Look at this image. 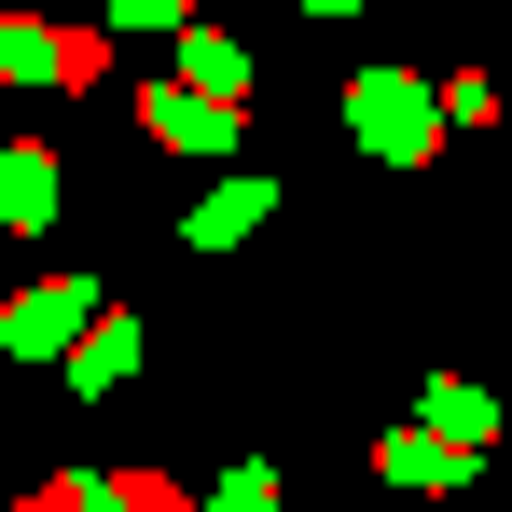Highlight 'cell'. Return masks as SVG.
Returning a JSON list of instances; mask_svg holds the SVG:
<instances>
[{
	"instance_id": "cell-1",
	"label": "cell",
	"mask_w": 512,
	"mask_h": 512,
	"mask_svg": "<svg viewBox=\"0 0 512 512\" xmlns=\"http://www.w3.org/2000/svg\"><path fill=\"white\" fill-rule=\"evenodd\" d=\"M346 125H360V153L416 167V153H429V84H416V70H360V97H346Z\"/></svg>"
},
{
	"instance_id": "cell-2",
	"label": "cell",
	"mask_w": 512,
	"mask_h": 512,
	"mask_svg": "<svg viewBox=\"0 0 512 512\" xmlns=\"http://www.w3.org/2000/svg\"><path fill=\"white\" fill-rule=\"evenodd\" d=\"M84 319H97V277H28V291L0 305V346H14V360H56Z\"/></svg>"
},
{
	"instance_id": "cell-3",
	"label": "cell",
	"mask_w": 512,
	"mask_h": 512,
	"mask_svg": "<svg viewBox=\"0 0 512 512\" xmlns=\"http://www.w3.org/2000/svg\"><path fill=\"white\" fill-rule=\"evenodd\" d=\"M139 125H153L167 153H222V139H236V97H194V84H153V97H139Z\"/></svg>"
},
{
	"instance_id": "cell-4",
	"label": "cell",
	"mask_w": 512,
	"mask_h": 512,
	"mask_svg": "<svg viewBox=\"0 0 512 512\" xmlns=\"http://www.w3.org/2000/svg\"><path fill=\"white\" fill-rule=\"evenodd\" d=\"M180 84L194 97H250V56H236L222 28H180Z\"/></svg>"
},
{
	"instance_id": "cell-5",
	"label": "cell",
	"mask_w": 512,
	"mask_h": 512,
	"mask_svg": "<svg viewBox=\"0 0 512 512\" xmlns=\"http://www.w3.org/2000/svg\"><path fill=\"white\" fill-rule=\"evenodd\" d=\"M0 222H56V153H0Z\"/></svg>"
},
{
	"instance_id": "cell-6",
	"label": "cell",
	"mask_w": 512,
	"mask_h": 512,
	"mask_svg": "<svg viewBox=\"0 0 512 512\" xmlns=\"http://www.w3.org/2000/svg\"><path fill=\"white\" fill-rule=\"evenodd\" d=\"M250 222H263V180H222V194L194 208V250H222V236H250Z\"/></svg>"
},
{
	"instance_id": "cell-7",
	"label": "cell",
	"mask_w": 512,
	"mask_h": 512,
	"mask_svg": "<svg viewBox=\"0 0 512 512\" xmlns=\"http://www.w3.org/2000/svg\"><path fill=\"white\" fill-rule=\"evenodd\" d=\"M429 429H443V443H485V388H457V374H443V388H429Z\"/></svg>"
},
{
	"instance_id": "cell-8",
	"label": "cell",
	"mask_w": 512,
	"mask_h": 512,
	"mask_svg": "<svg viewBox=\"0 0 512 512\" xmlns=\"http://www.w3.org/2000/svg\"><path fill=\"white\" fill-rule=\"evenodd\" d=\"M125 360H139V333H125V319H111V333H84V360H70V374H84V388H111V374H125Z\"/></svg>"
},
{
	"instance_id": "cell-9",
	"label": "cell",
	"mask_w": 512,
	"mask_h": 512,
	"mask_svg": "<svg viewBox=\"0 0 512 512\" xmlns=\"http://www.w3.org/2000/svg\"><path fill=\"white\" fill-rule=\"evenodd\" d=\"M194 0H111V28H180Z\"/></svg>"
},
{
	"instance_id": "cell-10",
	"label": "cell",
	"mask_w": 512,
	"mask_h": 512,
	"mask_svg": "<svg viewBox=\"0 0 512 512\" xmlns=\"http://www.w3.org/2000/svg\"><path fill=\"white\" fill-rule=\"evenodd\" d=\"M305 14H346V0H305Z\"/></svg>"
}]
</instances>
